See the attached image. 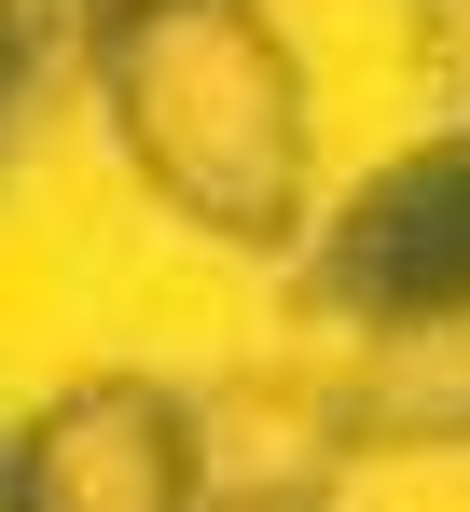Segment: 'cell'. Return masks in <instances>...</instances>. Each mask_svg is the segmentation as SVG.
I'll list each match as a JSON object with an SVG mask.
<instances>
[{
    "instance_id": "obj_1",
    "label": "cell",
    "mask_w": 470,
    "mask_h": 512,
    "mask_svg": "<svg viewBox=\"0 0 470 512\" xmlns=\"http://www.w3.org/2000/svg\"><path fill=\"white\" fill-rule=\"evenodd\" d=\"M83 70L111 111V153L153 180L208 250H305V56L263 0H139L83 28Z\"/></svg>"
},
{
    "instance_id": "obj_2",
    "label": "cell",
    "mask_w": 470,
    "mask_h": 512,
    "mask_svg": "<svg viewBox=\"0 0 470 512\" xmlns=\"http://www.w3.org/2000/svg\"><path fill=\"white\" fill-rule=\"evenodd\" d=\"M305 305L346 319L360 346L470 305V111L429 125L415 153H388V167L305 236Z\"/></svg>"
},
{
    "instance_id": "obj_3",
    "label": "cell",
    "mask_w": 470,
    "mask_h": 512,
    "mask_svg": "<svg viewBox=\"0 0 470 512\" xmlns=\"http://www.w3.org/2000/svg\"><path fill=\"white\" fill-rule=\"evenodd\" d=\"M0 512H208V429L166 374H70L0 443Z\"/></svg>"
},
{
    "instance_id": "obj_4",
    "label": "cell",
    "mask_w": 470,
    "mask_h": 512,
    "mask_svg": "<svg viewBox=\"0 0 470 512\" xmlns=\"http://www.w3.org/2000/svg\"><path fill=\"white\" fill-rule=\"evenodd\" d=\"M332 416L374 457H457L470 443V305L457 319H415V333H374Z\"/></svg>"
},
{
    "instance_id": "obj_5",
    "label": "cell",
    "mask_w": 470,
    "mask_h": 512,
    "mask_svg": "<svg viewBox=\"0 0 470 512\" xmlns=\"http://www.w3.org/2000/svg\"><path fill=\"white\" fill-rule=\"evenodd\" d=\"M415 70L443 111H470V0H415Z\"/></svg>"
},
{
    "instance_id": "obj_6",
    "label": "cell",
    "mask_w": 470,
    "mask_h": 512,
    "mask_svg": "<svg viewBox=\"0 0 470 512\" xmlns=\"http://www.w3.org/2000/svg\"><path fill=\"white\" fill-rule=\"evenodd\" d=\"M97 14H139V0H83V28H97Z\"/></svg>"
},
{
    "instance_id": "obj_7",
    "label": "cell",
    "mask_w": 470,
    "mask_h": 512,
    "mask_svg": "<svg viewBox=\"0 0 470 512\" xmlns=\"http://www.w3.org/2000/svg\"><path fill=\"white\" fill-rule=\"evenodd\" d=\"M263 512H318V499H263Z\"/></svg>"
}]
</instances>
